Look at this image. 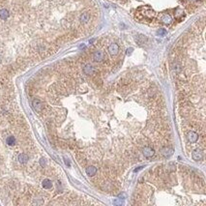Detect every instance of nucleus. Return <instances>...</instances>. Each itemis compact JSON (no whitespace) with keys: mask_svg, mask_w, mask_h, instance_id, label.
Returning a JSON list of instances; mask_svg holds the SVG:
<instances>
[{"mask_svg":"<svg viewBox=\"0 0 206 206\" xmlns=\"http://www.w3.org/2000/svg\"><path fill=\"white\" fill-rule=\"evenodd\" d=\"M107 52L108 53L110 54L111 56H115L118 54L119 52V46L118 44H116V43H112L108 46V48H107Z\"/></svg>","mask_w":206,"mask_h":206,"instance_id":"f257e3e1","label":"nucleus"},{"mask_svg":"<svg viewBox=\"0 0 206 206\" xmlns=\"http://www.w3.org/2000/svg\"><path fill=\"white\" fill-rule=\"evenodd\" d=\"M105 59V52L103 50H96L94 53H93V60L95 62H102L103 60Z\"/></svg>","mask_w":206,"mask_h":206,"instance_id":"f03ea898","label":"nucleus"},{"mask_svg":"<svg viewBox=\"0 0 206 206\" xmlns=\"http://www.w3.org/2000/svg\"><path fill=\"white\" fill-rule=\"evenodd\" d=\"M192 157H193V160L195 161V162H198V161H201L203 159V153L200 149H194L193 151V154H192Z\"/></svg>","mask_w":206,"mask_h":206,"instance_id":"7ed1b4c3","label":"nucleus"},{"mask_svg":"<svg viewBox=\"0 0 206 206\" xmlns=\"http://www.w3.org/2000/svg\"><path fill=\"white\" fill-rule=\"evenodd\" d=\"M83 73L87 75H93V74L95 73V67H94L93 65H91L90 63L85 64L83 67Z\"/></svg>","mask_w":206,"mask_h":206,"instance_id":"20e7f679","label":"nucleus"},{"mask_svg":"<svg viewBox=\"0 0 206 206\" xmlns=\"http://www.w3.org/2000/svg\"><path fill=\"white\" fill-rule=\"evenodd\" d=\"M142 153L146 158H151V157H153L155 155V151H154V149H152L151 147L146 146L142 149Z\"/></svg>","mask_w":206,"mask_h":206,"instance_id":"39448f33","label":"nucleus"},{"mask_svg":"<svg viewBox=\"0 0 206 206\" xmlns=\"http://www.w3.org/2000/svg\"><path fill=\"white\" fill-rule=\"evenodd\" d=\"M187 138H188V139H189V141L192 143H194L198 141V135L195 133V132H193L191 131L188 133V135H187Z\"/></svg>","mask_w":206,"mask_h":206,"instance_id":"423d86ee","label":"nucleus"},{"mask_svg":"<svg viewBox=\"0 0 206 206\" xmlns=\"http://www.w3.org/2000/svg\"><path fill=\"white\" fill-rule=\"evenodd\" d=\"M32 105H33V107H34V109H35L36 111H38V112H41V111H42L43 104H42V102H41L40 100H38V99L33 100Z\"/></svg>","mask_w":206,"mask_h":206,"instance_id":"0eeeda50","label":"nucleus"},{"mask_svg":"<svg viewBox=\"0 0 206 206\" xmlns=\"http://www.w3.org/2000/svg\"><path fill=\"white\" fill-rule=\"evenodd\" d=\"M9 16H10V12H9L8 9L6 8L0 9V20H6L9 19Z\"/></svg>","mask_w":206,"mask_h":206,"instance_id":"6e6552de","label":"nucleus"},{"mask_svg":"<svg viewBox=\"0 0 206 206\" xmlns=\"http://www.w3.org/2000/svg\"><path fill=\"white\" fill-rule=\"evenodd\" d=\"M85 171H86V174L88 176H94L97 173V168L94 166H90V167H86Z\"/></svg>","mask_w":206,"mask_h":206,"instance_id":"1a4fd4ad","label":"nucleus"},{"mask_svg":"<svg viewBox=\"0 0 206 206\" xmlns=\"http://www.w3.org/2000/svg\"><path fill=\"white\" fill-rule=\"evenodd\" d=\"M162 154L165 156V157H169L173 154V149H171L169 147H165L162 149Z\"/></svg>","mask_w":206,"mask_h":206,"instance_id":"9d476101","label":"nucleus"},{"mask_svg":"<svg viewBox=\"0 0 206 206\" xmlns=\"http://www.w3.org/2000/svg\"><path fill=\"white\" fill-rule=\"evenodd\" d=\"M18 160H19V162H21V164H25V162H27L28 161V156L25 153H20L19 155V157H18Z\"/></svg>","mask_w":206,"mask_h":206,"instance_id":"9b49d317","label":"nucleus"},{"mask_svg":"<svg viewBox=\"0 0 206 206\" xmlns=\"http://www.w3.org/2000/svg\"><path fill=\"white\" fill-rule=\"evenodd\" d=\"M42 186H43L44 189H50L52 187V180H49V179H45L44 181L42 182Z\"/></svg>","mask_w":206,"mask_h":206,"instance_id":"f8f14e48","label":"nucleus"},{"mask_svg":"<svg viewBox=\"0 0 206 206\" xmlns=\"http://www.w3.org/2000/svg\"><path fill=\"white\" fill-rule=\"evenodd\" d=\"M162 20L164 23H167V24H169L171 22V16L169 15H164L162 18Z\"/></svg>","mask_w":206,"mask_h":206,"instance_id":"ddd939ff","label":"nucleus"},{"mask_svg":"<svg viewBox=\"0 0 206 206\" xmlns=\"http://www.w3.org/2000/svg\"><path fill=\"white\" fill-rule=\"evenodd\" d=\"M146 40H147L146 37H145L144 35H139L138 36V38H135V41H136L139 45H142Z\"/></svg>","mask_w":206,"mask_h":206,"instance_id":"4468645a","label":"nucleus"},{"mask_svg":"<svg viewBox=\"0 0 206 206\" xmlns=\"http://www.w3.org/2000/svg\"><path fill=\"white\" fill-rule=\"evenodd\" d=\"M6 142H7V144H8V145L12 146V145H14V144L16 143V139H15L14 136H9V138H7Z\"/></svg>","mask_w":206,"mask_h":206,"instance_id":"2eb2a0df","label":"nucleus"},{"mask_svg":"<svg viewBox=\"0 0 206 206\" xmlns=\"http://www.w3.org/2000/svg\"><path fill=\"white\" fill-rule=\"evenodd\" d=\"M167 34V30L166 29H160L158 31V35H160V36H165Z\"/></svg>","mask_w":206,"mask_h":206,"instance_id":"dca6fc26","label":"nucleus"},{"mask_svg":"<svg viewBox=\"0 0 206 206\" xmlns=\"http://www.w3.org/2000/svg\"><path fill=\"white\" fill-rule=\"evenodd\" d=\"M40 164H41V166H42V167H45L46 162H45V159L44 158H42L41 160H40Z\"/></svg>","mask_w":206,"mask_h":206,"instance_id":"f3484780","label":"nucleus"},{"mask_svg":"<svg viewBox=\"0 0 206 206\" xmlns=\"http://www.w3.org/2000/svg\"><path fill=\"white\" fill-rule=\"evenodd\" d=\"M64 160H65V164H66V165H67L68 167H70V162H69V161H68V159H64Z\"/></svg>","mask_w":206,"mask_h":206,"instance_id":"a211bd4d","label":"nucleus"},{"mask_svg":"<svg viewBox=\"0 0 206 206\" xmlns=\"http://www.w3.org/2000/svg\"><path fill=\"white\" fill-rule=\"evenodd\" d=\"M143 167H139V168H135V170H134V172H138V171H139V170H140V169H142Z\"/></svg>","mask_w":206,"mask_h":206,"instance_id":"6ab92c4d","label":"nucleus"},{"mask_svg":"<svg viewBox=\"0 0 206 206\" xmlns=\"http://www.w3.org/2000/svg\"><path fill=\"white\" fill-rule=\"evenodd\" d=\"M113 203H114V204H122L123 202L122 201H117V200H114V201H113Z\"/></svg>","mask_w":206,"mask_h":206,"instance_id":"aec40b11","label":"nucleus"}]
</instances>
